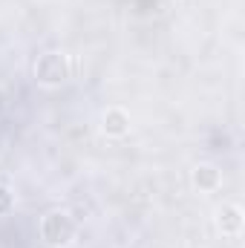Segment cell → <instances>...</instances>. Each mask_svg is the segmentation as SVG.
I'll list each match as a JSON object with an SVG mask.
<instances>
[{
    "label": "cell",
    "instance_id": "cell-1",
    "mask_svg": "<svg viewBox=\"0 0 245 248\" xmlns=\"http://www.w3.org/2000/svg\"><path fill=\"white\" fill-rule=\"evenodd\" d=\"M32 78H35L38 87H46V90L63 87L72 78V61H69V55L58 52V49L41 52L38 61L32 63Z\"/></svg>",
    "mask_w": 245,
    "mask_h": 248
},
{
    "label": "cell",
    "instance_id": "cell-2",
    "mask_svg": "<svg viewBox=\"0 0 245 248\" xmlns=\"http://www.w3.org/2000/svg\"><path fill=\"white\" fill-rule=\"evenodd\" d=\"M38 234L49 248H66L72 246V240L78 234V222L69 211H49V214L41 217Z\"/></svg>",
    "mask_w": 245,
    "mask_h": 248
},
{
    "label": "cell",
    "instance_id": "cell-3",
    "mask_svg": "<svg viewBox=\"0 0 245 248\" xmlns=\"http://www.w3.org/2000/svg\"><path fill=\"white\" fill-rule=\"evenodd\" d=\"M190 185L196 187L199 193H214L222 185V170L216 165H211V162H199L190 170Z\"/></svg>",
    "mask_w": 245,
    "mask_h": 248
},
{
    "label": "cell",
    "instance_id": "cell-4",
    "mask_svg": "<svg viewBox=\"0 0 245 248\" xmlns=\"http://www.w3.org/2000/svg\"><path fill=\"white\" fill-rule=\"evenodd\" d=\"M101 133L107 139H124L130 133V113L124 107H107L101 113Z\"/></svg>",
    "mask_w": 245,
    "mask_h": 248
},
{
    "label": "cell",
    "instance_id": "cell-5",
    "mask_svg": "<svg viewBox=\"0 0 245 248\" xmlns=\"http://www.w3.org/2000/svg\"><path fill=\"white\" fill-rule=\"evenodd\" d=\"M216 228L222 237H240L243 234V208L240 205H222L216 211Z\"/></svg>",
    "mask_w": 245,
    "mask_h": 248
},
{
    "label": "cell",
    "instance_id": "cell-6",
    "mask_svg": "<svg viewBox=\"0 0 245 248\" xmlns=\"http://www.w3.org/2000/svg\"><path fill=\"white\" fill-rule=\"evenodd\" d=\"M12 208H15V193L6 185H0V217H6Z\"/></svg>",
    "mask_w": 245,
    "mask_h": 248
},
{
    "label": "cell",
    "instance_id": "cell-7",
    "mask_svg": "<svg viewBox=\"0 0 245 248\" xmlns=\"http://www.w3.org/2000/svg\"><path fill=\"white\" fill-rule=\"evenodd\" d=\"M3 104H6V95H3V90H0V110H3Z\"/></svg>",
    "mask_w": 245,
    "mask_h": 248
}]
</instances>
